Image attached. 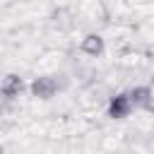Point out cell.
<instances>
[{"instance_id": "obj_1", "label": "cell", "mask_w": 154, "mask_h": 154, "mask_svg": "<svg viewBox=\"0 0 154 154\" xmlns=\"http://www.w3.org/2000/svg\"><path fill=\"white\" fill-rule=\"evenodd\" d=\"M55 89H58V84H55L53 77H38V79L31 84V91H34V96H38V99H51V96L55 94Z\"/></svg>"}, {"instance_id": "obj_2", "label": "cell", "mask_w": 154, "mask_h": 154, "mask_svg": "<svg viewBox=\"0 0 154 154\" xmlns=\"http://www.w3.org/2000/svg\"><path fill=\"white\" fill-rule=\"evenodd\" d=\"M0 91H2V96L14 99V96L22 91V79H19L17 75H7V79L0 84Z\"/></svg>"}, {"instance_id": "obj_3", "label": "cell", "mask_w": 154, "mask_h": 154, "mask_svg": "<svg viewBox=\"0 0 154 154\" xmlns=\"http://www.w3.org/2000/svg\"><path fill=\"white\" fill-rule=\"evenodd\" d=\"M130 108H132V103H130V96H116V101L111 103V116L113 118H125L128 113H130Z\"/></svg>"}, {"instance_id": "obj_4", "label": "cell", "mask_w": 154, "mask_h": 154, "mask_svg": "<svg viewBox=\"0 0 154 154\" xmlns=\"http://www.w3.org/2000/svg\"><path fill=\"white\" fill-rule=\"evenodd\" d=\"M82 51L89 53V55H99V53L103 51V41H101V36H87V38L82 41Z\"/></svg>"}, {"instance_id": "obj_5", "label": "cell", "mask_w": 154, "mask_h": 154, "mask_svg": "<svg viewBox=\"0 0 154 154\" xmlns=\"http://www.w3.org/2000/svg\"><path fill=\"white\" fill-rule=\"evenodd\" d=\"M152 91L149 89H135L132 94H130V103L132 106H149L152 103V96H149Z\"/></svg>"}, {"instance_id": "obj_6", "label": "cell", "mask_w": 154, "mask_h": 154, "mask_svg": "<svg viewBox=\"0 0 154 154\" xmlns=\"http://www.w3.org/2000/svg\"><path fill=\"white\" fill-rule=\"evenodd\" d=\"M0 154H2V149H0Z\"/></svg>"}]
</instances>
